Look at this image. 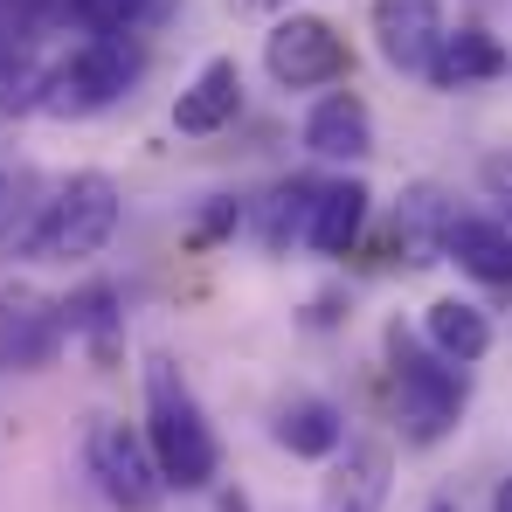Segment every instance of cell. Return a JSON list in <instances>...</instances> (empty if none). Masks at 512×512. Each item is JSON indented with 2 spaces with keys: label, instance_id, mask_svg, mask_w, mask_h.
Returning a JSON list of instances; mask_svg holds the SVG:
<instances>
[{
  "label": "cell",
  "instance_id": "cell-1",
  "mask_svg": "<svg viewBox=\"0 0 512 512\" xmlns=\"http://www.w3.org/2000/svg\"><path fill=\"white\" fill-rule=\"evenodd\" d=\"M139 436H146L167 492H208L222 478V443H215V429L201 416L187 374L167 353H146V429Z\"/></svg>",
  "mask_w": 512,
  "mask_h": 512
},
{
  "label": "cell",
  "instance_id": "cell-2",
  "mask_svg": "<svg viewBox=\"0 0 512 512\" xmlns=\"http://www.w3.org/2000/svg\"><path fill=\"white\" fill-rule=\"evenodd\" d=\"M118 215H125V201H118L111 173H70L35 201V222L14 236V250L35 263H90L118 236Z\"/></svg>",
  "mask_w": 512,
  "mask_h": 512
},
{
  "label": "cell",
  "instance_id": "cell-3",
  "mask_svg": "<svg viewBox=\"0 0 512 512\" xmlns=\"http://www.w3.org/2000/svg\"><path fill=\"white\" fill-rule=\"evenodd\" d=\"M388 360H395V423H402V436L443 443L464 416V374L450 360H436L429 346H416L402 326L388 333Z\"/></svg>",
  "mask_w": 512,
  "mask_h": 512
},
{
  "label": "cell",
  "instance_id": "cell-4",
  "mask_svg": "<svg viewBox=\"0 0 512 512\" xmlns=\"http://www.w3.org/2000/svg\"><path fill=\"white\" fill-rule=\"evenodd\" d=\"M132 70H139V56H125L118 35H97L84 49H70L56 70H42L35 111H49V118H97V111H111L125 97Z\"/></svg>",
  "mask_w": 512,
  "mask_h": 512
},
{
  "label": "cell",
  "instance_id": "cell-5",
  "mask_svg": "<svg viewBox=\"0 0 512 512\" xmlns=\"http://www.w3.org/2000/svg\"><path fill=\"white\" fill-rule=\"evenodd\" d=\"M84 471H90V485L104 492V506H118V512H160V499H167L160 464H153L146 436L132 423L97 416L84 436Z\"/></svg>",
  "mask_w": 512,
  "mask_h": 512
},
{
  "label": "cell",
  "instance_id": "cell-6",
  "mask_svg": "<svg viewBox=\"0 0 512 512\" xmlns=\"http://www.w3.org/2000/svg\"><path fill=\"white\" fill-rule=\"evenodd\" d=\"M263 70L284 90H326L346 77V35L326 14H284L263 35Z\"/></svg>",
  "mask_w": 512,
  "mask_h": 512
},
{
  "label": "cell",
  "instance_id": "cell-7",
  "mask_svg": "<svg viewBox=\"0 0 512 512\" xmlns=\"http://www.w3.org/2000/svg\"><path fill=\"white\" fill-rule=\"evenodd\" d=\"M443 28H450V21H443L436 0H374V49H381V63L402 70V77H429Z\"/></svg>",
  "mask_w": 512,
  "mask_h": 512
},
{
  "label": "cell",
  "instance_id": "cell-8",
  "mask_svg": "<svg viewBox=\"0 0 512 512\" xmlns=\"http://www.w3.org/2000/svg\"><path fill=\"white\" fill-rule=\"evenodd\" d=\"M236 111H243V70H236V56H208L194 70V84L173 97V132L208 139V132L236 125Z\"/></svg>",
  "mask_w": 512,
  "mask_h": 512
},
{
  "label": "cell",
  "instance_id": "cell-9",
  "mask_svg": "<svg viewBox=\"0 0 512 512\" xmlns=\"http://www.w3.org/2000/svg\"><path fill=\"white\" fill-rule=\"evenodd\" d=\"M443 256H457L464 277L492 284V291H512V229L492 222V215H450L443 222Z\"/></svg>",
  "mask_w": 512,
  "mask_h": 512
},
{
  "label": "cell",
  "instance_id": "cell-10",
  "mask_svg": "<svg viewBox=\"0 0 512 512\" xmlns=\"http://www.w3.org/2000/svg\"><path fill=\"white\" fill-rule=\"evenodd\" d=\"M305 153H319V160H367L374 153V111L353 90L319 97L312 118H305Z\"/></svg>",
  "mask_w": 512,
  "mask_h": 512
},
{
  "label": "cell",
  "instance_id": "cell-11",
  "mask_svg": "<svg viewBox=\"0 0 512 512\" xmlns=\"http://www.w3.org/2000/svg\"><path fill=\"white\" fill-rule=\"evenodd\" d=\"M367 187L360 180H326V187H312V201H305V243L319 256H346L353 250V236L367 229Z\"/></svg>",
  "mask_w": 512,
  "mask_h": 512
},
{
  "label": "cell",
  "instance_id": "cell-12",
  "mask_svg": "<svg viewBox=\"0 0 512 512\" xmlns=\"http://www.w3.org/2000/svg\"><path fill=\"white\" fill-rule=\"evenodd\" d=\"M63 340V312L28 298V291H7L0 298V367H42Z\"/></svg>",
  "mask_w": 512,
  "mask_h": 512
},
{
  "label": "cell",
  "instance_id": "cell-13",
  "mask_svg": "<svg viewBox=\"0 0 512 512\" xmlns=\"http://www.w3.org/2000/svg\"><path fill=\"white\" fill-rule=\"evenodd\" d=\"M423 340L436 360H450V367H478L485 353H492V319L471 305V298H436L423 312Z\"/></svg>",
  "mask_w": 512,
  "mask_h": 512
},
{
  "label": "cell",
  "instance_id": "cell-14",
  "mask_svg": "<svg viewBox=\"0 0 512 512\" xmlns=\"http://www.w3.org/2000/svg\"><path fill=\"white\" fill-rule=\"evenodd\" d=\"M506 70V49L485 35V28H443L436 42V63H429V84L436 90H464V84H485Z\"/></svg>",
  "mask_w": 512,
  "mask_h": 512
},
{
  "label": "cell",
  "instance_id": "cell-15",
  "mask_svg": "<svg viewBox=\"0 0 512 512\" xmlns=\"http://www.w3.org/2000/svg\"><path fill=\"white\" fill-rule=\"evenodd\" d=\"M388 499V450L381 443H346V464L326 478V512H381Z\"/></svg>",
  "mask_w": 512,
  "mask_h": 512
},
{
  "label": "cell",
  "instance_id": "cell-16",
  "mask_svg": "<svg viewBox=\"0 0 512 512\" xmlns=\"http://www.w3.org/2000/svg\"><path fill=\"white\" fill-rule=\"evenodd\" d=\"M277 443L291 450V457H333L346 443V423L333 402H319V395H305V402H291V409H277Z\"/></svg>",
  "mask_w": 512,
  "mask_h": 512
},
{
  "label": "cell",
  "instance_id": "cell-17",
  "mask_svg": "<svg viewBox=\"0 0 512 512\" xmlns=\"http://www.w3.org/2000/svg\"><path fill=\"white\" fill-rule=\"evenodd\" d=\"M167 0H56V21H77L90 35H139L146 21H160Z\"/></svg>",
  "mask_w": 512,
  "mask_h": 512
},
{
  "label": "cell",
  "instance_id": "cell-18",
  "mask_svg": "<svg viewBox=\"0 0 512 512\" xmlns=\"http://www.w3.org/2000/svg\"><path fill=\"white\" fill-rule=\"evenodd\" d=\"M35 97H42V70H35L21 49H0V118L35 111Z\"/></svg>",
  "mask_w": 512,
  "mask_h": 512
},
{
  "label": "cell",
  "instance_id": "cell-19",
  "mask_svg": "<svg viewBox=\"0 0 512 512\" xmlns=\"http://www.w3.org/2000/svg\"><path fill=\"white\" fill-rule=\"evenodd\" d=\"M485 187L512 208V153H492V160H485Z\"/></svg>",
  "mask_w": 512,
  "mask_h": 512
},
{
  "label": "cell",
  "instance_id": "cell-20",
  "mask_svg": "<svg viewBox=\"0 0 512 512\" xmlns=\"http://www.w3.org/2000/svg\"><path fill=\"white\" fill-rule=\"evenodd\" d=\"M492 512H512V478H499V492H492Z\"/></svg>",
  "mask_w": 512,
  "mask_h": 512
},
{
  "label": "cell",
  "instance_id": "cell-21",
  "mask_svg": "<svg viewBox=\"0 0 512 512\" xmlns=\"http://www.w3.org/2000/svg\"><path fill=\"white\" fill-rule=\"evenodd\" d=\"M0 222H7V167H0Z\"/></svg>",
  "mask_w": 512,
  "mask_h": 512
},
{
  "label": "cell",
  "instance_id": "cell-22",
  "mask_svg": "<svg viewBox=\"0 0 512 512\" xmlns=\"http://www.w3.org/2000/svg\"><path fill=\"white\" fill-rule=\"evenodd\" d=\"M423 512H457V506H450V499H436V506H423Z\"/></svg>",
  "mask_w": 512,
  "mask_h": 512
}]
</instances>
